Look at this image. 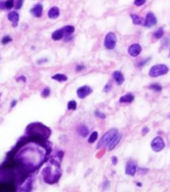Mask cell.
I'll list each match as a JSON object with an SVG mask.
<instances>
[{
    "instance_id": "21",
    "label": "cell",
    "mask_w": 170,
    "mask_h": 192,
    "mask_svg": "<svg viewBox=\"0 0 170 192\" xmlns=\"http://www.w3.org/2000/svg\"><path fill=\"white\" fill-rule=\"evenodd\" d=\"M63 31H64V34L69 36V35H72V34L74 33L75 28L73 27V26H66V27L63 28Z\"/></svg>"
},
{
    "instance_id": "2",
    "label": "cell",
    "mask_w": 170,
    "mask_h": 192,
    "mask_svg": "<svg viewBox=\"0 0 170 192\" xmlns=\"http://www.w3.org/2000/svg\"><path fill=\"white\" fill-rule=\"evenodd\" d=\"M27 132L31 136L38 137V138H42V139L48 138L50 135V130L39 123L31 124L27 128Z\"/></svg>"
},
{
    "instance_id": "32",
    "label": "cell",
    "mask_w": 170,
    "mask_h": 192,
    "mask_svg": "<svg viewBox=\"0 0 170 192\" xmlns=\"http://www.w3.org/2000/svg\"><path fill=\"white\" fill-rule=\"evenodd\" d=\"M23 2H24V0H18V2H16V6H14L16 9H20L23 6Z\"/></svg>"
},
{
    "instance_id": "38",
    "label": "cell",
    "mask_w": 170,
    "mask_h": 192,
    "mask_svg": "<svg viewBox=\"0 0 170 192\" xmlns=\"http://www.w3.org/2000/svg\"><path fill=\"white\" fill-rule=\"evenodd\" d=\"M148 132H149V128H147V127L143 128V135H145L147 133H148Z\"/></svg>"
},
{
    "instance_id": "30",
    "label": "cell",
    "mask_w": 170,
    "mask_h": 192,
    "mask_svg": "<svg viewBox=\"0 0 170 192\" xmlns=\"http://www.w3.org/2000/svg\"><path fill=\"white\" fill-rule=\"evenodd\" d=\"M145 3V0H134V5L136 6H141Z\"/></svg>"
},
{
    "instance_id": "23",
    "label": "cell",
    "mask_w": 170,
    "mask_h": 192,
    "mask_svg": "<svg viewBox=\"0 0 170 192\" xmlns=\"http://www.w3.org/2000/svg\"><path fill=\"white\" fill-rule=\"evenodd\" d=\"M77 108V103L75 100H71L68 102V110H75Z\"/></svg>"
},
{
    "instance_id": "41",
    "label": "cell",
    "mask_w": 170,
    "mask_h": 192,
    "mask_svg": "<svg viewBox=\"0 0 170 192\" xmlns=\"http://www.w3.org/2000/svg\"><path fill=\"white\" fill-rule=\"evenodd\" d=\"M136 185L138 186V187H141V183H136Z\"/></svg>"
},
{
    "instance_id": "27",
    "label": "cell",
    "mask_w": 170,
    "mask_h": 192,
    "mask_svg": "<svg viewBox=\"0 0 170 192\" xmlns=\"http://www.w3.org/2000/svg\"><path fill=\"white\" fill-rule=\"evenodd\" d=\"M50 94V89L49 88H45V89H43V91L41 92V96H42L43 98H46V97H48Z\"/></svg>"
},
{
    "instance_id": "19",
    "label": "cell",
    "mask_w": 170,
    "mask_h": 192,
    "mask_svg": "<svg viewBox=\"0 0 170 192\" xmlns=\"http://www.w3.org/2000/svg\"><path fill=\"white\" fill-rule=\"evenodd\" d=\"M121 140V135H117L116 137H115L114 139H113L112 141L110 142V144H109V150H113L115 147H116L117 145H118V143L120 142Z\"/></svg>"
},
{
    "instance_id": "17",
    "label": "cell",
    "mask_w": 170,
    "mask_h": 192,
    "mask_svg": "<svg viewBox=\"0 0 170 192\" xmlns=\"http://www.w3.org/2000/svg\"><path fill=\"white\" fill-rule=\"evenodd\" d=\"M64 35H65V34H64L63 29L56 30V31H54L53 33H52L51 38H52V40H54V41H58V40H60V39L64 38Z\"/></svg>"
},
{
    "instance_id": "35",
    "label": "cell",
    "mask_w": 170,
    "mask_h": 192,
    "mask_svg": "<svg viewBox=\"0 0 170 192\" xmlns=\"http://www.w3.org/2000/svg\"><path fill=\"white\" fill-rule=\"evenodd\" d=\"M16 81H18V82H20V81H22V82H24V83H25V82H26V78H25V77H20V78H18V79H16Z\"/></svg>"
},
{
    "instance_id": "10",
    "label": "cell",
    "mask_w": 170,
    "mask_h": 192,
    "mask_svg": "<svg viewBox=\"0 0 170 192\" xmlns=\"http://www.w3.org/2000/svg\"><path fill=\"white\" fill-rule=\"evenodd\" d=\"M137 171V167L136 165H135L134 163H132V161H129V163H127V165H126L125 167V173L127 175H129V176H134L135 173H136Z\"/></svg>"
},
{
    "instance_id": "31",
    "label": "cell",
    "mask_w": 170,
    "mask_h": 192,
    "mask_svg": "<svg viewBox=\"0 0 170 192\" xmlns=\"http://www.w3.org/2000/svg\"><path fill=\"white\" fill-rule=\"evenodd\" d=\"M151 61V57H148L147 59H145V61H141V63H137V67H143V65H145V63H148V61Z\"/></svg>"
},
{
    "instance_id": "1",
    "label": "cell",
    "mask_w": 170,
    "mask_h": 192,
    "mask_svg": "<svg viewBox=\"0 0 170 192\" xmlns=\"http://www.w3.org/2000/svg\"><path fill=\"white\" fill-rule=\"evenodd\" d=\"M60 177V165L56 161H51V165H47L43 171V179L48 184L56 182Z\"/></svg>"
},
{
    "instance_id": "22",
    "label": "cell",
    "mask_w": 170,
    "mask_h": 192,
    "mask_svg": "<svg viewBox=\"0 0 170 192\" xmlns=\"http://www.w3.org/2000/svg\"><path fill=\"white\" fill-rule=\"evenodd\" d=\"M163 35H164L163 28H159V29L154 33V38L155 39H161L162 37H163Z\"/></svg>"
},
{
    "instance_id": "34",
    "label": "cell",
    "mask_w": 170,
    "mask_h": 192,
    "mask_svg": "<svg viewBox=\"0 0 170 192\" xmlns=\"http://www.w3.org/2000/svg\"><path fill=\"white\" fill-rule=\"evenodd\" d=\"M84 69H85V65H77L76 67L77 71H83Z\"/></svg>"
},
{
    "instance_id": "11",
    "label": "cell",
    "mask_w": 170,
    "mask_h": 192,
    "mask_svg": "<svg viewBox=\"0 0 170 192\" xmlns=\"http://www.w3.org/2000/svg\"><path fill=\"white\" fill-rule=\"evenodd\" d=\"M7 18H8V20L12 22V26H14V28L18 26L19 20H20V16H19V14L16 12V11H11V12H9Z\"/></svg>"
},
{
    "instance_id": "12",
    "label": "cell",
    "mask_w": 170,
    "mask_h": 192,
    "mask_svg": "<svg viewBox=\"0 0 170 192\" xmlns=\"http://www.w3.org/2000/svg\"><path fill=\"white\" fill-rule=\"evenodd\" d=\"M42 12H43V6L41 4H36L33 8L31 9V14H33L34 16L36 18H40L42 16Z\"/></svg>"
},
{
    "instance_id": "29",
    "label": "cell",
    "mask_w": 170,
    "mask_h": 192,
    "mask_svg": "<svg viewBox=\"0 0 170 192\" xmlns=\"http://www.w3.org/2000/svg\"><path fill=\"white\" fill-rule=\"evenodd\" d=\"M11 41V38L9 37V36H5V37H3L2 40H1V43L2 44H7V43H9Z\"/></svg>"
},
{
    "instance_id": "40",
    "label": "cell",
    "mask_w": 170,
    "mask_h": 192,
    "mask_svg": "<svg viewBox=\"0 0 170 192\" xmlns=\"http://www.w3.org/2000/svg\"><path fill=\"white\" fill-rule=\"evenodd\" d=\"M44 61H47V59H41V61H39L38 63H44Z\"/></svg>"
},
{
    "instance_id": "16",
    "label": "cell",
    "mask_w": 170,
    "mask_h": 192,
    "mask_svg": "<svg viewBox=\"0 0 170 192\" xmlns=\"http://www.w3.org/2000/svg\"><path fill=\"white\" fill-rule=\"evenodd\" d=\"M130 16H131V18H132V22H134V25H138V26L143 25L145 26V20L141 18V16H138L137 14H131Z\"/></svg>"
},
{
    "instance_id": "37",
    "label": "cell",
    "mask_w": 170,
    "mask_h": 192,
    "mask_svg": "<svg viewBox=\"0 0 170 192\" xmlns=\"http://www.w3.org/2000/svg\"><path fill=\"white\" fill-rule=\"evenodd\" d=\"M3 7L5 8V2H3V1H0V9H3ZM6 9V8H5Z\"/></svg>"
},
{
    "instance_id": "3",
    "label": "cell",
    "mask_w": 170,
    "mask_h": 192,
    "mask_svg": "<svg viewBox=\"0 0 170 192\" xmlns=\"http://www.w3.org/2000/svg\"><path fill=\"white\" fill-rule=\"evenodd\" d=\"M169 71V67L165 65H156L154 67H151L149 75L153 78H157L159 76H164Z\"/></svg>"
},
{
    "instance_id": "24",
    "label": "cell",
    "mask_w": 170,
    "mask_h": 192,
    "mask_svg": "<svg viewBox=\"0 0 170 192\" xmlns=\"http://www.w3.org/2000/svg\"><path fill=\"white\" fill-rule=\"evenodd\" d=\"M149 88H150L151 90H154V91H156V92H160L162 90V86L159 85V84H152V85L149 86Z\"/></svg>"
},
{
    "instance_id": "28",
    "label": "cell",
    "mask_w": 170,
    "mask_h": 192,
    "mask_svg": "<svg viewBox=\"0 0 170 192\" xmlns=\"http://www.w3.org/2000/svg\"><path fill=\"white\" fill-rule=\"evenodd\" d=\"M94 114H95V116H97V118H106V114H104V112H99V110H95V112H94Z\"/></svg>"
},
{
    "instance_id": "4",
    "label": "cell",
    "mask_w": 170,
    "mask_h": 192,
    "mask_svg": "<svg viewBox=\"0 0 170 192\" xmlns=\"http://www.w3.org/2000/svg\"><path fill=\"white\" fill-rule=\"evenodd\" d=\"M117 135H118V131H117L116 129H113V130H110V131H108L107 133H106V134L101 137V141H99V144H97V148H101V147H103V146H105V145H109L111 141H112L113 139L117 136Z\"/></svg>"
},
{
    "instance_id": "13",
    "label": "cell",
    "mask_w": 170,
    "mask_h": 192,
    "mask_svg": "<svg viewBox=\"0 0 170 192\" xmlns=\"http://www.w3.org/2000/svg\"><path fill=\"white\" fill-rule=\"evenodd\" d=\"M113 78H114V80L116 81V83L118 84V85H122V84L124 83V80H125V79H124L123 74L119 71H114V74H113Z\"/></svg>"
},
{
    "instance_id": "20",
    "label": "cell",
    "mask_w": 170,
    "mask_h": 192,
    "mask_svg": "<svg viewBox=\"0 0 170 192\" xmlns=\"http://www.w3.org/2000/svg\"><path fill=\"white\" fill-rule=\"evenodd\" d=\"M51 78L56 81H58V82H66L68 80V77L65 76L64 74H56L54 76H52Z\"/></svg>"
},
{
    "instance_id": "26",
    "label": "cell",
    "mask_w": 170,
    "mask_h": 192,
    "mask_svg": "<svg viewBox=\"0 0 170 192\" xmlns=\"http://www.w3.org/2000/svg\"><path fill=\"white\" fill-rule=\"evenodd\" d=\"M14 0H6L5 1V8L6 9H11L14 7Z\"/></svg>"
},
{
    "instance_id": "36",
    "label": "cell",
    "mask_w": 170,
    "mask_h": 192,
    "mask_svg": "<svg viewBox=\"0 0 170 192\" xmlns=\"http://www.w3.org/2000/svg\"><path fill=\"white\" fill-rule=\"evenodd\" d=\"M117 161H118L117 157H112V163H113V165H117Z\"/></svg>"
},
{
    "instance_id": "18",
    "label": "cell",
    "mask_w": 170,
    "mask_h": 192,
    "mask_svg": "<svg viewBox=\"0 0 170 192\" xmlns=\"http://www.w3.org/2000/svg\"><path fill=\"white\" fill-rule=\"evenodd\" d=\"M77 133H78L81 137H86L88 135V133H89V131H88V128L86 127V126L82 125L77 129Z\"/></svg>"
},
{
    "instance_id": "8",
    "label": "cell",
    "mask_w": 170,
    "mask_h": 192,
    "mask_svg": "<svg viewBox=\"0 0 170 192\" xmlns=\"http://www.w3.org/2000/svg\"><path fill=\"white\" fill-rule=\"evenodd\" d=\"M156 24H157V18L156 16H155V14H153V12H149L145 20V26L148 28H151V27H154Z\"/></svg>"
},
{
    "instance_id": "5",
    "label": "cell",
    "mask_w": 170,
    "mask_h": 192,
    "mask_svg": "<svg viewBox=\"0 0 170 192\" xmlns=\"http://www.w3.org/2000/svg\"><path fill=\"white\" fill-rule=\"evenodd\" d=\"M105 47L107 49L109 50H112L115 48L117 44V38H116V35H115L113 32H110V33H108L106 35V38H105Z\"/></svg>"
},
{
    "instance_id": "6",
    "label": "cell",
    "mask_w": 170,
    "mask_h": 192,
    "mask_svg": "<svg viewBox=\"0 0 170 192\" xmlns=\"http://www.w3.org/2000/svg\"><path fill=\"white\" fill-rule=\"evenodd\" d=\"M151 147L154 150L155 152H159L162 151L165 147V143H164L163 139L161 137H156V138L153 139L152 143H151Z\"/></svg>"
},
{
    "instance_id": "7",
    "label": "cell",
    "mask_w": 170,
    "mask_h": 192,
    "mask_svg": "<svg viewBox=\"0 0 170 192\" xmlns=\"http://www.w3.org/2000/svg\"><path fill=\"white\" fill-rule=\"evenodd\" d=\"M91 92H92V89L89 87V86L84 85V86H82V87L77 89V95H78L79 98L83 99V98H85V97H87L89 94H91Z\"/></svg>"
},
{
    "instance_id": "33",
    "label": "cell",
    "mask_w": 170,
    "mask_h": 192,
    "mask_svg": "<svg viewBox=\"0 0 170 192\" xmlns=\"http://www.w3.org/2000/svg\"><path fill=\"white\" fill-rule=\"evenodd\" d=\"M111 88H112V85H111V83L109 82L107 85H106V87L104 88V92H109L111 90Z\"/></svg>"
},
{
    "instance_id": "14",
    "label": "cell",
    "mask_w": 170,
    "mask_h": 192,
    "mask_svg": "<svg viewBox=\"0 0 170 192\" xmlns=\"http://www.w3.org/2000/svg\"><path fill=\"white\" fill-rule=\"evenodd\" d=\"M48 18H58V16H60V8L56 6H53L51 7V8L48 10Z\"/></svg>"
},
{
    "instance_id": "15",
    "label": "cell",
    "mask_w": 170,
    "mask_h": 192,
    "mask_svg": "<svg viewBox=\"0 0 170 192\" xmlns=\"http://www.w3.org/2000/svg\"><path fill=\"white\" fill-rule=\"evenodd\" d=\"M134 100V96L132 94L128 93L126 95H123L122 97H120V103H131L132 101Z\"/></svg>"
},
{
    "instance_id": "9",
    "label": "cell",
    "mask_w": 170,
    "mask_h": 192,
    "mask_svg": "<svg viewBox=\"0 0 170 192\" xmlns=\"http://www.w3.org/2000/svg\"><path fill=\"white\" fill-rule=\"evenodd\" d=\"M141 52V46L139 44L134 43V44H131L128 47V53L131 56H133V57L137 56Z\"/></svg>"
},
{
    "instance_id": "25",
    "label": "cell",
    "mask_w": 170,
    "mask_h": 192,
    "mask_svg": "<svg viewBox=\"0 0 170 192\" xmlns=\"http://www.w3.org/2000/svg\"><path fill=\"white\" fill-rule=\"evenodd\" d=\"M97 136H99V133L94 131L93 133H92V134L90 135L89 139H88V142H89V143H93V142H95L96 139H97Z\"/></svg>"
},
{
    "instance_id": "39",
    "label": "cell",
    "mask_w": 170,
    "mask_h": 192,
    "mask_svg": "<svg viewBox=\"0 0 170 192\" xmlns=\"http://www.w3.org/2000/svg\"><path fill=\"white\" fill-rule=\"evenodd\" d=\"M16 104V100H14L12 102H11V107H14V105Z\"/></svg>"
}]
</instances>
